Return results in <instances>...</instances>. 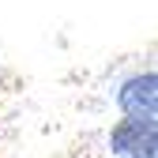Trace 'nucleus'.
Returning a JSON list of instances; mask_svg holds the SVG:
<instances>
[{
	"instance_id": "f257e3e1",
	"label": "nucleus",
	"mask_w": 158,
	"mask_h": 158,
	"mask_svg": "<svg viewBox=\"0 0 158 158\" xmlns=\"http://www.w3.org/2000/svg\"><path fill=\"white\" fill-rule=\"evenodd\" d=\"M109 143L121 158H154V151H158L154 117H128V121H121L113 128Z\"/></svg>"
},
{
	"instance_id": "f03ea898",
	"label": "nucleus",
	"mask_w": 158,
	"mask_h": 158,
	"mask_svg": "<svg viewBox=\"0 0 158 158\" xmlns=\"http://www.w3.org/2000/svg\"><path fill=\"white\" fill-rule=\"evenodd\" d=\"M154 87H158L154 72L128 79V83H124V90H121V109H124L128 117H154V102H158Z\"/></svg>"
}]
</instances>
